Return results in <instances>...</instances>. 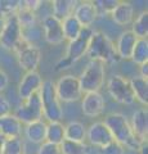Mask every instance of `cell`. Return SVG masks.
I'll use <instances>...</instances> for the list:
<instances>
[{
  "mask_svg": "<svg viewBox=\"0 0 148 154\" xmlns=\"http://www.w3.org/2000/svg\"><path fill=\"white\" fill-rule=\"evenodd\" d=\"M65 140L75 143H85L87 140V127L79 121L68 122L65 126Z\"/></svg>",
  "mask_w": 148,
  "mask_h": 154,
  "instance_id": "cell-22",
  "label": "cell"
},
{
  "mask_svg": "<svg viewBox=\"0 0 148 154\" xmlns=\"http://www.w3.org/2000/svg\"><path fill=\"white\" fill-rule=\"evenodd\" d=\"M130 59L135 64H139V66L148 62V40L147 38H138L137 40Z\"/></svg>",
  "mask_w": 148,
  "mask_h": 154,
  "instance_id": "cell-27",
  "label": "cell"
},
{
  "mask_svg": "<svg viewBox=\"0 0 148 154\" xmlns=\"http://www.w3.org/2000/svg\"><path fill=\"white\" fill-rule=\"evenodd\" d=\"M99 154H125V148L113 140L107 145L99 148Z\"/></svg>",
  "mask_w": 148,
  "mask_h": 154,
  "instance_id": "cell-33",
  "label": "cell"
},
{
  "mask_svg": "<svg viewBox=\"0 0 148 154\" xmlns=\"http://www.w3.org/2000/svg\"><path fill=\"white\" fill-rule=\"evenodd\" d=\"M2 154H25V143L21 137L5 139Z\"/></svg>",
  "mask_w": 148,
  "mask_h": 154,
  "instance_id": "cell-30",
  "label": "cell"
},
{
  "mask_svg": "<svg viewBox=\"0 0 148 154\" xmlns=\"http://www.w3.org/2000/svg\"><path fill=\"white\" fill-rule=\"evenodd\" d=\"M4 22H5V18L0 17V33H2V30H3V27H4Z\"/></svg>",
  "mask_w": 148,
  "mask_h": 154,
  "instance_id": "cell-40",
  "label": "cell"
},
{
  "mask_svg": "<svg viewBox=\"0 0 148 154\" xmlns=\"http://www.w3.org/2000/svg\"><path fill=\"white\" fill-rule=\"evenodd\" d=\"M41 104H43V116L48 122H61L63 118V109L55 93V86L52 80L43 81V85L39 90Z\"/></svg>",
  "mask_w": 148,
  "mask_h": 154,
  "instance_id": "cell-3",
  "label": "cell"
},
{
  "mask_svg": "<svg viewBox=\"0 0 148 154\" xmlns=\"http://www.w3.org/2000/svg\"><path fill=\"white\" fill-rule=\"evenodd\" d=\"M20 9V0H0V17L8 18L16 16Z\"/></svg>",
  "mask_w": 148,
  "mask_h": 154,
  "instance_id": "cell-32",
  "label": "cell"
},
{
  "mask_svg": "<svg viewBox=\"0 0 148 154\" xmlns=\"http://www.w3.org/2000/svg\"><path fill=\"white\" fill-rule=\"evenodd\" d=\"M13 116L25 126L28 123L40 121V119L44 118V116H43V104H41L39 91L32 94L26 100H22V104L17 107Z\"/></svg>",
  "mask_w": 148,
  "mask_h": 154,
  "instance_id": "cell-7",
  "label": "cell"
},
{
  "mask_svg": "<svg viewBox=\"0 0 148 154\" xmlns=\"http://www.w3.org/2000/svg\"><path fill=\"white\" fill-rule=\"evenodd\" d=\"M131 89L134 93L135 100H138L143 105L148 104V80L140 76H134L130 80Z\"/></svg>",
  "mask_w": 148,
  "mask_h": 154,
  "instance_id": "cell-23",
  "label": "cell"
},
{
  "mask_svg": "<svg viewBox=\"0 0 148 154\" xmlns=\"http://www.w3.org/2000/svg\"><path fill=\"white\" fill-rule=\"evenodd\" d=\"M107 91L115 102L130 105L135 103V96L133 93L130 80L121 75H113L107 81Z\"/></svg>",
  "mask_w": 148,
  "mask_h": 154,
  "instance_id": "cell-6",
  "label": "cell"
},
{
  "mask_svg": "<svg viewBox=\"0 0 148 154\" xmlns=\"http://www.w3.org/2000/svg\"><path fill=\"white\" fill-rule=\"evenodd\" d=\"M147 149H148V145H147V141L142 143L139 149H138V153L139 154H147Z\"/></svg>",
  "mask_w": 148,
  "mask_h": 154,
  "instance_id": "cell-38",
  "label": "cell"
},
{
  "mask_svg": "<svg viewBox=\"0 0 148 154\" xmlns=\"http://www.w3.org/2000/svg\"><path fill=\"white\" fill-rule=\"evenodd\" d=\"M8 85H9V76L3 69H0V94L8 88Z\"/></svg>",
  "mask_w": 148,
  "mask_h": 154,
  "instance_id": "cell-36",
  "label": "cell"
},
{
  "mask_svg": "<svg viewBox=\"0 0 148 154\" xmlns=\"http://www.w3.org/2000/svg\"><path fill=\"white\" fill-rule=\"evenodd\" d=\"M104 109L106 102L101 93H87L84 98H81V110L87 117H99L104 113Z\"/></svg>",
  "mask_w": 148,
  "mask_h": 154,
  "instance_id": "cell-12",
  "label": "cell"
},
{
  "mask_svg": "<svg viewBox=\"0 0 148 154\" xmlns=\"http://www.w3.org/2000/svg\"><path fill=\"white\" fill-rule=\"evenodd\" d=\"M52 16L62 22L65 18H67L74 14V11L77 2L76 0H54L52 2Z\"/></svg>",
  "mask_w": 148,
  "mask_h": 154,
  "instance_id": "cell-21",
  "label": "cell"
},
{
  "mask_svg": "<svg viewBox=\"0 0 148 154\" xmlns=\"http://www.w3.org/2000/svg\"><path fill=\"white\" fill-rule=\"evenodd\" d=\"M23 41L22 36V27L18 23L16 16H11L5 18L4 22V27L0 33V45L4 49L14 51L20 44Z\"/></svg>",
  "mask_w": 148,
  "mask_h": 154,
  "instance_id": "cell-10",
  "label": "cell"
},
{
  "mask_svg": "<svg viewBox=\"0 0 148 154\" xmlns=\"http://www.w3.org/2000/svg\"><path fill=\"white\" fill-rule=\"evenodd\" d=\"M4 141H5V137L3 136L2 134H0V154L3 152V145H4Z\"/></svg>",
  "mask_w": 148,
  "mask_h": 154,
  "instance_id": "cell-39",
  "label": "cell"
},
{
  "mask_svg": "<svg viewBox=\"0 0 148 154\" xmlns=\"http://www.w3.org/2000/svg\"><path fill=\"white\" fill-rule=\"evenodd\" d=\"M137 40L138 38L130 30L122 32L118 36L117 42L115 44V49H116V53L120 59H130Z\"/></svg>",
  "mask_w": 148,
  "mask_h": 154,
  "instance_id": "cell-17",
  "label": "cell"
},
{
  "mask_svg": "<svg viewBox=\"0 0 148 154\" xmlns=\"http://www.w3.org/2000/svg\"><path fill=\"white\" fill-rule=\"evenodd\" d=\"M106 80V64L99 60H89L79 77L84 94L99 93Z\"/></svg>",
  "mask_w": 148,
  "mask_h": 154,
  "instance_id": "cell-5",
  "label": "cell"
},
{
  "mask_svg": "<svg viewBox=\"0 0 148 154\" xmlns=\"http://www.w3.org/2000/svg\"><path fill=\"white\" fill-rule=\"evenodd\" d=\"M65 140V125L62 122H48L45 143L61 145Z\"/></svg>",
  "mask_w": 148,
  "mask_h": 154,
  "instance_id": "cell-24",
  "label": "cell"
},
{
  "mask_svg": "<svg viewBox=\"0 0 148 154\" xmlns=\"http://www.w3.org/2000/svg\"><path fill=\"white\" fill-rule=\"evenodd\" d=\"M87 140L93 146L102 148L111 141H113V137L108 127L104 125V122L99 121V122L92 123L89 128H87Z\"/></svg>",
  "mask_w": 148,
  "mask_h": 154,
  "instance_id": "cell-13",
  "label": "cell"
},
{
  "mask_svg": "<svg viewBox=\"0 0 148 154\" xmlns=\"http://www.w3.org/2000/svg\"><path fill=\"white\" fill-rule=\"evenodd\" d=\"M16 18L20 26L22 27V30H26V28H31V27H35L37 26V16L35 12L27 9L23 3L20 0V9L18 12L16 13Z\"/></svg>",
  "mask_w": 148,
  "mask_h": 154,
  "instance_id": "cell-26",
  "label": "cell"
},
{
  "mask_svg": "<svg viewBox=\"0 0 148 154\" xmlns=\"http://www.w3.org/2000/svg\"><path fill=\"white\" fill-rule=\"evenodd\" d=\"M103 122L108 127L109 131H111L113 140L117 141L118 144H121L125 149L138 152L140 144L144 143L137 139V136L130 127V122L121 113H109L104 117Z\"/></svg>",
  "mask_w": 148,
  "mask_h": 154,
  "instance_id": "cell-1",
  "label": "cell"
},
{
  "mask_svg": "<svg viewBox=\"0 0 148 154\" xmlns=\"http://www.w3.org/2000/svg\"><path fill=\"white\" fill-rule=\"evenodd\" d=\"M111 17L118 26H128L134 19V7L129 2H118L116 8L112 11Z\"/></svg>",
  "mask_w": 148,
  "mask_h": 154,
  "instance_id": "cell-18",
  "label": "cell"
},
{
  "mask_svg": "<svg viewBox=\"0 0 148 154\" xmlns=\"http://www.w3.org/2000/svg\"><path fill=\"white\" fill-rule=\"evenodd\" d=\"M9 114H12V104L3 94H0V118Z\"/></svg>",
  "mask_w": 148,
  "mask_h": 154,
  "instance_id": "cell-35",
  "label": "cell"
},
{
  "mask_svg": "<svg viewBox=\"0 0 148 154\" xmlns=\"http://www.w3.org/2000/svg\"><path fill=\"white\" fill-rule=\"evenodd\" d=\"M83 28L84 27L80 25L79 21L74 16H70L62 21L63 36H65V40H68V42L75 40V38H77L79 35L81 33V31H83Z\"/></svg>",
  "mask_w": 148,
  "mask_h": 154,
  "instance_id": "cell-25",
  "label": "cell"
},
{
  "mask_svg": "<svg viewBox=\"0 0 148 154\" xmlns=\"http://www.w3.org/2000/svg\"><path fill=\"white\" fill-rule=\"evenodd\" d=\"M72 16L83 27H92L95 19L98 18L93 2H77Z\"/></svg>",
  "mask_w": 148,
  "mask_h": 154,
  "instance_id": "cell-15",
  "label": "cell"
},
{
  "mask_svg": "<svg viewBox=\"0 0 148 154\" xmlns=\"http://www.w3.org/2000/svg\"><path fill=\"white\" fill-rule=\"evenodd\" d=\"M139 69H140V77L143 79H148V62L147 63H143L139 66Z\"/></svg>",
  "mask_w": 148,
  "mask_h": 154,
  "instance_id": "cell-37",
  "label": "cell"
},
{
  "mask_svg": "<svg viewBox=\"0 0 148 154\" xmlns=\"http://www.w3.org/2000/svg\"><path fill=\"white\" fill-rule=\"evenodd\" d=\"M23 132V125L13 114L0 118V134L5 139L21 137Z\"/></svg>",
  "mask_w": 148,
  "mask_h": 154,
  "instance_id": "cell-20",
  "label": "cell"
},
{
  "mask_svg": "<svg viewBox=\"0 0 148 154\" xmlns=\"http://www.w3.org/2000/svg\"><path fill=\"white\" fill-rule=\"evenodd\" d=\"M41 30L45 41L52 45H58L65 41L63 31H62V22L59 19H57L54 16H52V14L43 18Z\"/></svg>",
  "mask_w": 148,
  "mask_h": 154,
  "instance_id": "cell-11",
  "label": "cell"
},
{
  "mask_svg": "<svg viewBox=\"0 0 148 154\" xmlns=\"http://www.w3.org/2000/svg\"><path fill=\"white\" fill-rule=\"evenodd\" d=\"M23 134H25L26 139L32 144H41L45 143V136H46V122L43 119L32 123H28L23 127Z\"/></svg>",
  "mask_w": 148,
  "mask_h": 154,
  "instance_id": "cell-19",
  "label": "cell"
},
{
  "mask_svg": "<svg viewBox=\"0 0 148 154\" xmlns=\"http://www.w3.org/2000/svg\"><path fill=\"white\" fill-rule=\"evenodd\" d=\"M87 57L90 60H99L104 64H113L120 60L113 41L102 31H94L90 37Z\"/></svg>",
  "mask_w": 148,
  "mask_h": 154,
  "instance_id": "cell-2",
  "label": "cell"
},
{
  "mask_svg": "<svg viewBox=\"0 0 148 154\" xmlns=\"http://www.w3.org/2000/svg\"><path fill=\"white\" fill-rule=\"evenodd\" d=\"M93 32H94V30L92 27H84L81 33L79 35V37L68 42L67 49H66V55L62 58L55 66L57 71L68 68L72 63L80 60L83 57L87 55L90 37H92Z\"/></svg>",
  "mask_w": 148,
  "mask_h": 154,
  "instance_id": "cell-4",
  "label": "cell"
},
{
  "mask_svg": "<svg viewBox=\"0 0 148 154\" xmlns=\"http://www.w3.org/2000/svg\"><path fill=\"white\" fill-rule=\"evenodd\" d=\"M55 93L61 103H74L83 98V90L80 86L79 77L74 75H65L54 82Z\"/></svg>",
  "mask_w": 148,
  "mask_h": 154,
  "instance_id": "cell-8",
  "label": "cell"
},
{
  "mask_svg": "<svg viewBox=\"0 0 148 154\" xmlns=\"http://www.w3.org/2000/svg\"><path fill=\"white\" fill-rule=\"evenodd\" d=\"M17 55V62L25 72L36 71L41 60V50L39 46L28 44L23 40L20 46L14 50Z\"/></svg>",
  "mask_w": 148,
  "mask_h": 154,
  "instance_id": "cell-9",
  "label": "cell"
},
{
  "mask_svg": "<svg viewBox=\"0 0 148 154\" xmlns=\"http://www.w3.org/2000/svg\"><path fill=\"white\" fill-rule=\"evenodd\" d=\"M130 127L138 140L147 141V136H148V110L147 108L138 109L133 114Z\"/></svg>",
  "mask_w": 148,
  "mask_h": 154,
  "instance_id": "cell-16",
  "label": "cell"
},
{
  "mask_svg": "<svg viewBox=\"0 0 148 154\" xmlns=\"http://www.w3.org/2000/svg\"><path fill=\"white\" fill-rule=\"evenodd\" d=\"M137 38H147L148 36V12H142L138 18L133 22L131 30Z\"/></svg>",
  "mask_w": 148,
  "mask_h": 154,
  "instance_id": "cell-28",
  "label": "cell"
},
{
  "mask_svg": "<svg viewBox=\"0 0 148 154\" xmlns=\"http://www.w3.org/2000/svg\"><path fill=\"white\" fill-rule=\"evenodd\" d=\"M59 148L62 154H89V146L85 143L63 140Z\"/></svg>",
  "mask_w": 148,
  "mask_h": 154,
  "instance_id": "cell-29",
  "label": "cell"
},
{
  "mask_svg": "<svg viewBox=\"0 0 148 154\" xmlns=\"http://www.w3.org/2000/svg\"><path fill=\"white\" fill-rule=\"evenodd\" d=\"M37 154H62L61 153V148L59 145H54V144H49V143H44L41 144Z\"/></svg>",
  "mask_w": 148,
  "mask_h": 154,
  "instance_id": "cell-34",
  "label": "cell"
},
{
  "mask_svg": "<svg viewBox=\"0 0 148 154\" xmlns=\"http://www.w3.org/2000/svg\"><path fill=\"white\" fill-rule=\"evenodd\" d=\"M93 3H94L98 17H104V16H108V14L111 16L112 11L118 4L117 0H95Z\"/></svg>",
  "mask_w": 148,
  "mask_h": 154,
  "instance_id": "cell-31",
  "label": "cell"
},
{
  "mask_svg": "<svg viewBox=\"0 0 148 154\" xmlns=\"http://www.w3.org/2000/svg\"><path fill=\"white\" fill-rule=\"evenodd\" d=\"M43 81L44 80L37 71L26 72L18 85V96L21 98V100H26L32 94L37 93L43 85Z\"/></svg>",
  "mask_w": 148,
  "mask_h": 154,
  "instance_id": "cell-14",
  "label": "cell"
}]
</instances>
